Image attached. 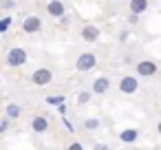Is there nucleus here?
I'll list each match as a JSON object with an SVG mask.
<instances>
[{
  "mask_svg": "<svg viewBox=\"0 0 161 150\" xmlns=\"http://www.w3.org/2000/svg\"><path fill=\"white\" fill-rule=\"evenodd\" d=\"M27 60H29V55H27V51H25L22 47H14V49H9V51H7V55H5V64H7L9 69L25 66V64H27Z\"/></svg>",
  "mask_w": 161,
  "mask_h": 150,
  "instance_id": "nucleus-1",
  "label": "nucleus"
},
{
  "mask_svg": "<svg viewBox=\"0 0 161 150\" xmlns=\"http://www.w3.org/2000/svg\"><path fill=\"white\" fill-rule=\"evenodd\" d=\"M95 64H97V55H95L93 51H84V53H80L77 60H75V69H77L80 73H88V71H93Z\"/></svg>",
  "mask_w": 161,
  "mask_h": 150,
  "instance_id": "nucleus-2",
  "label": "nucleus"
},
{
  "mask_svg": "<svg viewBox=\"0 0 161 150\" xmlns=\"http://www.w3.org/2000/svg\"><path fill=\"white\" fill-rule=\"evenodd\" d=\"M22 31L29 33V36L40 33V31H42V18H40L38 14H29V16H25V18H22Z\"/></svg>",
  "mask_w": 161,
  "mask_h": 150,
  "instance_id": "nucleus-3",
  "label": "nucleus"
},
{
  "mask_svg": "<svg viewBox=\"0 0 161 150\" xmlns=\"http://www.w3.org/2000/svg\"><path fill=\"white\" fill-rule=\"evenodd\" d=\"M157 71H159V64L154 60H139L135 64V73L139 77H152V75H157Z\"/></svg>",
  "mask_w": 161,
  "mask_h": 150,
  "instance_id": "nucleus-4",
  "label": "nucleus"
},
{
  "mask_svg": "<svg viewBox=\"0 0 161 150\" xmlns=\"http://www.w3.org/2000/svg\"><path fill=\"white\" fill-rule=\"evenodd\" d=\"M31 82H33L36 86H47V84L53 82V71H51L49 66H40V69H36V71L31 73Z\"/></svg>",
  "mask_w": 161,
  "mask_h": 150,
  "instance_id": "nucleus-5",
  "label": "nucleus"
},
{
  "mask_svg": "<svg viewBox=\"0 0 161 150\" xmlns=\"http://www.w3.org/2000/svg\"><path fill=\"white\" fill-rule=\"evenodd\" d=\"M47 14L51 18H66V5H64V0H47Z\"/></svg>",
  "mask_w": 161,
  "mask_h": 150,
  "instance_id": "nucleus-6",
  "label": "nucleus"
},
{
  "mask_svg": "<svg viewBox=\"0 0 161 150\" xmlns=\"http://www.w3.org/2000/svg\"><path fill=\"white\" fill-rule=\"evenodd\" d=\"M119 91H121L124 95H135V93L139 91V80H137V75H124V77L119 80Z\"/></svg>",
  "mask_w": 161,
  "mask_h": 150,
  "instance_id": "nucleus-7",
  "label": "nucleus"
},
{
  "mask_svg": "<svg viewBox=\"0 0 161 150\" xmlns=\"http://www.w3.org/2000/svg\"><path fill=\"white\" fill-rule=\"evenodd\" d=\"M99 36H102V31H99V27H95V25H84V27L80 29V38H82L84 42H88V44L97 42Z\"/></svg>",
  "mask_w": 161,
  "mask_h": 150,
  "instance_id": "nucleus-8",
  "label": "nucleus"
},
{
  "mask_svg": "<svg viewBox=\"0 0 161 150\" xmlns=\"http://www.w3.org/2000/svg\"><path fill=\"white\" fill-rule=\"evenodd\" d=\"M108 88H110V77H106V75L97 77V80L91 84L93 95H106V93H108Z\"/></svg>",
  "mask_w": 161,
  "mask_h": 150,
  "instance_id": "nucleus-9",
  "label": "nucleus"
},
{
  "mask_svg": "<svg viewBox=\"0 0 161 150\" xmlns=\"http://www.w3.org/2000/svg\"><path fill=\"white\" fill-rule=\"evenodd\" d=\"M31 130H33L36 135H42V132H47V130H49V117H44V115H38V117H33V119H31Z\"/></svg>",
  "mask_w": 161,
  "mask_h": 150,
  "instance_id": "nucleus-10",
  "label": "nucleus"
},
{
  "mask_svg": "<svg viewBox=\"0 0 161 150\" xmlns=\"http://www.w3.org/2000/svg\"><path fill=\"white\" fill-rule=\"evenodd\" d=\"M148 7H150V3H148V0H130V3H128L130 14H137V16L146 14V11H148Z\"/></svg>",
  "mask_w": 161,
  "mask_h": 150,
  "instance_id": "nucleus-11",
  "label": "nucleus"
},
{
  "mask_svg": "<svg viewBox=\"0 0 161 150\" xmlns=\"http://www.w3.org/2000/svg\"><path fill=\"white\" fill-rule=\"evenodd\" d=\"M119 139H121L124 143H135V141L139 139V130H137V128H124V130L119 132Z\"/></svg>",
  "mask_w": 161,
  "mask_h": 150,
  "instance_id": "nucleus-12",
  "label": "nucleus"
},
{
  "mask_svg": "<svg viewBox=\"0 0 161 150\" xmlns=\"http://www.w3.org/2000/svg\"><path fill=\"white\" fill-rule=\"evenodd\" d=\"M5 115H7L9 119H20V117H22V106H18V104L9 102V104L5 106Z\"/></svg>",
  "mask_w": 161,
  "mask_h": 150,
  "instance_id": "nucleus-13",
  "label": "nucleus"
},
{
  "mask_svg": "<svg viewBox=\"0 0 161 150\" xmlns=\"http://www.w3.org/2000/svg\"><path fill=\"white\" fill-rule=\"evenodd\" d=\"M99 126H102V121L97 117H86L84 119V130L86 132H95V130H99Z\"/></svg>",
  "mask_w": 161,
  "mask_h": 150,
  "instance_id": "nucleus-14",
  "label": "nucleus"
},
{
  "mask_svg": "<svg viewBox=\"0 0 161 150\" xmlns=\"http://www.w3.org/2000/svg\"><path fill=\"white\" fill-rule=\"evenodd\" d=\"M91 97H93V91H80V93H77V104L84 106V104L91 102Z\"/></svg>",
  "mask_w": 161,
  "mask_h": 150,
  "instance_id": "nucleus-15",
  "label": "nucleus"
},
{
  "mask_svg": "<svg viewBox=\"0 0 161 150\" xmlns=\"http://www.w3.org/2000/svg\"><path fill=\"white\" fill-rule=\"evenodd\" d=\"M11 22H14V18H11L9 14H5V16H3V20H0V33H7V31H9V27H11Z\"/></svg>",
  "mask_w": 161,
  "mask_h": 150,
  "instance_id": "nucleus-16",
  "label": "nucleus"
},
{
  "mask_svg": "<svg viewBox=\"0 0 161 150\" xmlns=\"http://www.w3.org/2000/svg\"><path fill=\"white\" fill-rule=\"evenodd\" d=\"M47 104L49 106H60V104H64V95H49Z\"/></svg>",
  "mask_w": 161,
  "mask_h": 150,
  "instance_id": "nucleus-17",
  "label": "nucleus"
},
{
  "mask_svg": "<svg viewBox=\"0 0 161 150\" xmlns=\"http://www.w3.org/2000/svg\"><path fill=\"white\" fill-rule=\"evenodd\" d=\"M0 7H3V11L7 14V11L16 9V7H18V3H16V0H3V3H0Z\"/></svg>",
  "mask_w": 161,
  "mask_h": 150,
  "instance_id": "nucleus-18",
  "label": "nucleus"
},
{
  "mask_svg": "<svg viewBox=\"0 0 161 150\" xmlns=\"http://www.w3.org/2000/svg\"><path fill=\"white\" fill-rule=\"evenodd\" d=\"M9 121H11V119H9L7 115H5L3 119H0V135H5V132L9 130Z\"/></svg>",
  "mask_w": 161,
  "mask_h": 150,
  "instance_id": "nucleus-19",
  "label": "nucleus"
},
{
  "mask_svg": "<svg viewBox=\"0 0 161 150\" xmlns=\"http://www.w3.org/2000/svg\"><path fill=\"white\" fill-rule=\"evenodd\" d=\"M126 22H128V25H139V22H141V16H137V14H128Z\"/></svg>",
  "mask_w": 161,
  "mask_h": 150,
  "instance_id": "nucleus-20",
  "label": "nucleus"
},
{
  "mask_svg": "<svg viewBox=\"0 0 161 150\" xmlns=\"http://www.w3.org/2000/svg\"><path fill=\"white\" fill-rule=\"evenodd\" d=\"M128 38H130V31H126V29H124V31H119V36H117V40H119V42H128Z\"/></svg>",
  "mask_w": 161,
  "mask_h": 150,
  "instance_id": "nucleus-21",
  "label": "nucleus"
},
{
  "mask_svg": "<svg viewBox=\"0 0 161 150\" xmlns=\"http://www.w3.org/2000/svg\"><path fill=\"white\" fill-rule=\"evenodd\" d=\"M66 150H84V146H82V143H80V141H71V143H69V148H66Z\"/></svg>",
  "mask_w": 161,
  "mask_h": 150,
  "instance_id": "nucleus-22",
  "label": "nucleus"
},
{
  "mask_svg": "<svg viewBox=\"0 0 161 150\" xmlns=\"http://www.w3.org/2000/svg\"><path fill=\"white\" fill-rule=\"evenodd\" d=\"M62 124H64V128H66V130H71V132H73V130H75V128H73V124H71V121H69V119H66V117H64V119H62Z\"/></svg>",
  "mask_w": 161,
  "mask_h": 150,
  "instance_id": "nucleus-23",
  "label": "nucleus"
},
{
  "mask_svg": "<svg viewBox=\"0 0 161 150\" xmlns=\"http://www.w3.org/2000/svg\"><path fill=\"white\" fill-rule=\"evenodd\" d=\"M93 150H108V146H106V143H102V141H97V143L93 146Z\"/></svg>",
  "mask_w": 161,
  "mask_h": 150,
  "instance_id": "nucleus-24",
  "label": "nucleus"
},
{
  "mask_svg": "<svg viewBox=\"0 0 161 150\" xmlns=\"http://www.w3.org/2000/svg\"><path fill=\"white\" fill-rule=\"evenodd\" d=\"M58 110H60V115H62V117H64V115H66V110H69V108H66V104H60V106H58Z\"/></svg>",
  "mask_w": 161,
  "mask_h": 150,
  "instance_id": "nucleus-25",
  "label": "nucleus"
},
{
  "mask_svg": "<svg viewBox=\"0 0 161 150\" xmlns=\"http://www.w3.org/2000/svg\"><path fill=\"white\" fill-rule=\"evenodd\" d=\"M157 132H159V135H161V121H159V124H157Z\"/></svg>",
  "mask_w": 161,
  "mask_h": 150,
  "instance_id": "nucleus-26",
  "label": "nucleus"
}]
</instances>
